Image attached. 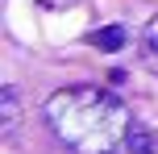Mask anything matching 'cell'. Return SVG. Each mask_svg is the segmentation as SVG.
Wrapping results in <instances>:
<instances>
[{
	"instance_id": "obj_1",
	"label": "cell",
	"mask_w": 158,
	"mask_h": 154,
	"mask_svg": "<svg viewBox=\"0 0 158 154\" xmlns=\"http://www.w3.org/2000/svg\"><path fill=\"white\" fill-rule=\"evenodd\" d=\"M46 121L54 138L75 154H117L125 150V138L133 129L129 104L117 92L96 88V83L58 88L46 100Z\"/></svg>"
},
{
	"instance_id": "obj_2",
	"label": "cell",
	"mask_w": 158,
	"mask_h": 154,
	"mask_svg": "<svg viewBox=\"0 0 158 154\" xmlns=\"http://www.w3.org/2000/svg\"><path fill=\"white\" fill-rule=\"evenodd\" d=\"M17 125H21V92L8 83V88H0V133L13 138Z\"/></svg>"
},
{
	"instance_id": "obj_3",
	"label": "cell",
	"mask_w": 158,
	"mask_h": 154,
	"mask_svg": "<svg viewBox=\"0 0 158 154\" xmlns=\"http://www.w3.org/2000/svg\"><path fill=\"white\" fill-rule=\"evenodd\" d=\"M137 54H142V63L158 75V17H150V21H146L142 38H137Z\"/></svg>"
},
{
	"instance_id": "obj_4",
	"label": "cell",
	"mask_w": 158,
	"mask_h": 154,
	"mask_svg": "<svg viewBox=\"0 0 158 154\" xmlns=\"http://www.w3.org/2000/svg\"><path fill=\"white\" fill-rule=\"evenodd\" d=\"M125 42H129V38H125V29H121V25H104V29H96V33H92V46H96V50H104V54H117Z\"/></svg>"
},
{
	"instance_id": "obj_5",
	"label": "cell",
	"mask_w": 158,
	"mask_h": 154,
	"mask_svg": "<svg viewBox=\"0 0 158 154\" xmlns=\"http://www.w3.org/2000/svg\"><path fill=\"white\" fill-rule=\"evenodd\" d=\"M125 150H129V154H154V138H150V129L133 121V129H129V138H125Z\"/></svg>"
}]
</instances>
